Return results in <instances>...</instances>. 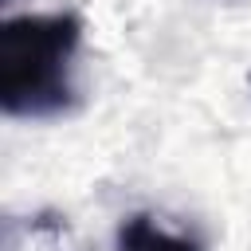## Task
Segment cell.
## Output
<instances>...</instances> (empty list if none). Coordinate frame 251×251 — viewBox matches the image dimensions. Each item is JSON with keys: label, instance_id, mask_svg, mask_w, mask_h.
Wrapping results in <instances>:
<instances>
[{"label": "cell", "instance_id": "6da1fadb", "mask_svg": "<svg viewBox=\"0 0 251 251\" xmlns=\"http://www.w3.org/2000/svg\"><path fill=\"white\" fill-rule=\"evenodd\" d=\"M82 20L75 12H24L0 27V110L24 122L67 118L78 106L75 59Z\"/></svg>", "mask_w": 251, "mask_h": 251}, {"label": "cell", "instance_id": "7a4b0ae2", "mask_svg": "<svg viewBox=\"0 0 251 251\" xmlns=\"http://www.w3.org/2000/svg\"><path fill=\"white\" fill-rule=\"evenodd\" d=\"M114 251H204V243L196 235H188V231L165 227L149 212H133V216H126L118 224Z\"/></svg>", "mask_w": 251, "mask_h": 251}, {"label": "cell", "instance_id": "3957f363", "mask_svg": "<svg viewBox=\"0 0 251 251\" xmlns=\"http://www.w3.org/2000/svg\"><path fill=\"white\" fill-rule=\"evenodd\" d=\"M247 82H251V78H247Z\"/></svg>", "mask_w": 251, "mask_h": 251}]
</instances>
